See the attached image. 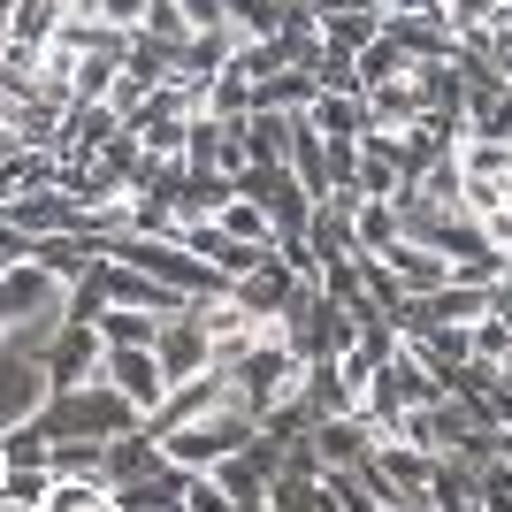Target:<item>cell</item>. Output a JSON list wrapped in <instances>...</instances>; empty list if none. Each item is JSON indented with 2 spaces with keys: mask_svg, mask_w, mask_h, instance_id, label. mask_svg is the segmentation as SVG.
Returning <instances> with one entry per match:
<instances>
[{
  "mask_svg": "<svg viewBox=\"0 0 512 512\" xmlns=\"http://www.w3.org/2000/svg\"><path fill=\"white\" fill-rule=\"evenodd\" d=\"M39 428L54 444H115V436H130V428H146V421H138L107 383H77V390H54L39 406Z\"/></svg>",
  "mask_w": 512,
  "mask_h": 512,
  "instance_id": "6da1fadb",
  "label": "cell"
},
{
  "mask_svg": "<svg viewBox=\"0 0 512 512\" xmlns=\"http://www.w3.org/2000/svg\"><path fill=\"white\" fill-rule=\"evenodd\" d=\"M451 184H459V214L482 230L490 214L512 207V146H505V138L467 130V138H459V153H451Z\"/></svg>",
  "mask_w": 512,
  "mask_h": 512,
  "instance_id": "7a4b0ae2",
  "label": "cell"
},
{
  "mask_svg": "<svg viewBox=\"0 0 512 512\" xmlns=\"http://www.w3.org/2000/svg\"><path fill=\"white\" fill-rule=\"evenodd\" d=\"M100 383L115 390V398H123V406L138 413V421H153V413H161V406L176 398V383L161 375V360H153V352H107Z\"/></svg>",
  "mask_w": 512,
  "mask_h": 512,
  "instance_id": "3957f363",
  "label": "cell"
},
{
  "mask_svg": "<svg viewBox=\"0 0 512 512\" xmlns=\"http://www.w3.org/2000/svg\"><path fill=\"white\" fill-rule=\"evenodd\" d=\"M176 16H184V31L192 39H207V31H222V0H169Z\"/></svg>",
  "mask_w": 512,
  "mask_h": 512,
  "instance_id": "277c9868",
  "label": "cell"
},
{
  "mask_svg": "<svg viewBox=\"0 0 512 512\" xmlns=\"http://www.w3.org/2000/svg\"><path fill=\"white\" fill-rule=\"evenodd\" d=\"M146 16H153V0H100V23H107V31H123V39H130Z\"/></svg>",
  "mask_w": 512,
  "mask_h": 512,
  "instance_id": "5b68a950",
  "label": "cell"
},
{
  "mask_svg": "<svg viewBox=\"0 0 512 512\" xmlns=\"http://www.w3.org/2000/svg\"><path fill=\"white\" fill-rule=\"evenodd\" d=\"M0 512H39V505H23V497H0Z\"/></svg>",
  "mask_w": 512,
  "mask_h": 512,
  "instance_id": "8992f818",
  "label": "cell"
},
{
  "mask_svg": "<svg viewBox=\"0 0 512 512\" xmlns=\"http://www.w3.org/2000/svg\"><path fill=\"white\" fill-rule=\"evenodd\" d=\"M8 16H16V0H0V23H8Z\"/></svg>",
  "mask_w": 512,
  "mask_h": 512,
  "instance_id": "52a82bcc",
  "label": "cell"
},
{
  "mask_svg": "<svg viewBox=\"0 0 512 512\" xmlns=\"http://www.w3.org/2000/svg\"><path fill=\"white\" fill-rule=\"evenodd\" d=\"M0 54H8V23H0Z\"/></svg>",
  "mask_w": 512,
  "mask_h": 512,
  "instance_id": "ba28073f",
  "label": "cell"
},
{
  "mask_svg": "<svg viewBox=\"0 0 512 512\" xmlns=\"http://www.w3.org/2000/svg\"><path fill=\"white\" fill-rule=\"evenodd\" d=\"M0 490H8V459H0Z\"/></svg>",
  "mask_w": 512,
  "mask_h": 512,
  "instance_id": "9c48e42d",
  "label": "cell"
}]
</instances>
